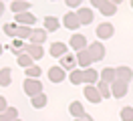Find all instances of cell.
Returning <instances> with one entry per match:
<instances>
[{"label": "cell", "mask_w": 133, "mask_h": 121, "mask_svg": "<svg viewBox=\"0 0 133 121\" xmlns=\"http://www.w3.org/2000/svg\"><path fill=\"white\" fill-rule=\"evenodd\" d=\"M22 91H24L30 99L36 97V95H41V93H44V91H42V83L38 79H24V83H22Z\"/></svg>", "instance_id": "cell-1"}, {"label": "cell", "mask_w": 133, "mask_h": 121, "mask_svg": "<svg viewBox=\"0 0 133 121\" xmlns=\"http://www.w3.org/2000/svg\"><path fill=\"white\" fill-rule=\"evenodd\" d=\"M87 53L91 55L93 63H99V61H103V56H105V44L101 40H95L91 44H87Z\"/></svg>", "instance_id": "cell-2"}, {"label": "cell", "mask_w": 133, "mask_h": 121, "mask_svg": "<svg viewBox=\"0 0 133 121\" xmlns=\"http://www.w3.org/2000/svg\"><path fill=\"white\" fill-rule=\"evenodd\" d=\"M30 44H38V47H42V42H46V30L44 28H32V32H30Z\"/></svg>", "instance_id": "cell-11"}, {"label": "cell", "mask_w": 133, "mask_h": 121, "mask_svg": "<svg viewBox=\"0 0 133 121\" xmlns=\"http://www.w3.org/2000/svg\"><path fill=\"white\" fill-rule=\"evenodd\" d=\"M109 87H111V97H115V99H123V97L127 95V83L113 81Z\"/></svg>", "instance_id": "cell-7"}, {"label": "cell", "mask_w": 133, "mask_h": 121, "mask_svg": "<svg viewBox=\"0 0 133 121\" xmlns=\"http://www.w3.org/2000/svg\"><path fill=\"white\" fill-rule=\"evenodd\" d=\"M77 65L81 67V71H85V69H89L91 67V63H93V59H91V55L87 53V48L85 50H81V53H77Z\"/></svg>", "instance_id": "cell-13"}, {"label": "cell", "mask_w": 133, "mask_h": 121, "mask_svg": "<svg viewBox=\"0 0 133 121\" xmlns=\"http://www.w3.org/2000/svg\"><path fill=\"white\" fill-rule=\"evenodd\" d=\"M91 4L95 8H99V12L103 16H113L117 12V2H111V0H107V2L105 0H93Z\"/></svg>", "instance_id": "cell-3"}, {"label": "cell", "mask_w": 133, "mask_h": 121, "mask_svg": "<svg viewBox=\"0 0 133 121\" xmlns=\"http://www.w3.org/2000/svg\"><path fill=\"white\" fill-rule=\"evenodd\" d=\"M4 14V2H2V0H0V16Z\"/></svg>", "instance_id": "cell-35"}, {"label": "cell", "mask_w": 133, "mask_h": 121, "mask_svg": "<svg viewBox=\"0 0 133 121\" xmlns=\"http://www.w3.org/2000/svg\"><path fill=\"white\" fill-rule=\"evenodd\" d=\"M61 69L63 71H73V69H77V59H75V55H71V53H66V55H63L61 59Z\"/></svg>", "instance_id": "cell-10"}, {"label": "cell", "mask_w": 133, "mask_h": 121, "mask_svg": "<svg viewBox=\"0 0 133 121\" xmlns=\"http://www.w3.org/2000/svg\"><path fill=\"white\" fill-rule=\"evenodd\" d=\"M119 117L121 121H133V107H123L119 111Z\"/></svg>", "instance_id": "cell-30"}, {"label": "cell", "mask_w": 133, "mask_h": 121, "mask_svg": "<svg viewBox=\"0 0 133 121\" xmlns=\"http://www.w3.org/2000/svg\"><path fill=\"white\" fill-rule=\"evenodd\" d=\"M95 87H97V91H99L101 99H109V97H111V87H109L107 83H101V81H99Z\"/></svg>", "instance_id": "cell-29"}, {"label": "cell", "mask_w": 133, "mask_h": 121, "mask_svg": "<svg viewBox=\"0 0 133 121\" xmlns=\"http://www.w3.org/2000/svg\"><path fill=\"white\" fill-rule=\"evenodd\" d=\"M10 83H12V69L2 67L0 69V87H10Z\"/></svg>", "instance_id": "cell-20"}, {"label": "cell", "mask_w": 133, "mask_h": 121, "mask_svg": "<svg viewBox=\"0 0 133 121\" xmlns=\"http://www.w3.org/2000/svg\"><path fill=\"white\" fill-rule=\"evenodd\" d=\"M87 44H89V42H87V36H85V34H73V36H71V40H69V47L73 48L75 53L85 50V48H87Z\"/></svg>", "instance_id": "cell-4"}, {"label": "cell", "mask_w": 133, "mask_h": 121, "mask_svg": "<svg viewBox=\"0 0 133 121\" xmlns=\"http://www.w3.org/2000/svg\"><path fill=\"white\" fill-rule=\"evenodd\" d=\"M115 79L121 81V83H129L133 79V71L129 67H117L115 69Z\"/></svg>", "instance_id": "cell-12"}, {"label": "cell", "mask_w": 133, "mask_h": 121, "mask_svg": "<svg viewBox=\"0 0 133 121\" xmlns=\"http://www.w3.org/2000/svg\"><path fill=\"white\" fill-rule=\"evenodd\" d=\"M63 24H65V28H69V30H75V28L81 26L79 20H77V14H75V12H66V14L63 16Z\"/></svg>", "instance_id": "cell-17"}, {"label": "cell", "mask_w": 133, "mask_h": 121, "mask_svg": "<svg viewBox=\"0 0 133 121\" xmlns=\"http://www.w3.org/2000/svg\"><path fill=\"white\" fill-rule=\"evenodd\" d=\"M2 53H4V44L0 42V55H2Z\"/></svg>", "instance_id": "cell-36"}, {"label": "cell", "mask_w": 133, "mask_h": 121, "mask_svg": "<svg viewBox=\"0 0 133 121\" xmlns=\"http://www.w3.org/2000/svg\"><path fill=\"white\" fill-rule=\"evenodd\" d=\"M14 121H20V119H14Z\"/></svg>", "instance_id": "cell-38"}, {"label": "cell", "mask_w": 133, "mask_h": 121, "mask_svg": "<svg viewBox=\"0 0 133 121\" xmlns=\"http://www.w3.org/2000/svg\"><path fill=\"white\" fill-rule=\"evenodd\" d=\"M66 77L71 81V85H81V83H83V71H81V69H73Z\"/></svg>", "instance_id": "cell-27"}, {"label": "cell", "mask_w": 133, "mask_h": 121, "mask_svg": "<svg viewBox=\"0 0 133 121\" xmlns=\"http://www.w3.org/2000/svg\"><path fill=\"white\" fill-rule=\"evenodd\" d=\"M75 14H77V20H79V24H81V26H85V24H91V22H93V10H91V8L81 6V8L75 12Z\"/></svg>", "instance_id": "cell-5"}, {"label": "cell", "mask_w": 133, "mask_h": 121, "mask_svg": "<svg viewBox=\"0 0 133 121\" xmlns=\"http://www.w3.org/2000/svg\"><path fill=\"white\" fill-rule=\"evenodd\" d=\"M30 103H32L34 109H44L46 103H49V97H46V93H41V95L32 97V99H30Z\"/></svg>", "instance_id": "cell-25"}, {"label": "cell", "mask_w": 133, "mask_h": 121, "mask_svg": "<svg viewBox=\"0 0 133 121\" xmlns=\"http://www.w3.org/2000/svg\"><path fill=\"white\" fill-rule=\"evenodd\" d=\"M97 36H99L101 40H105V39H111L113 36V32H115V26L111 22H101L99 26H97Z\"/></svg>", "instance_id": "cell-8"}, {"label": "cell", "mask_w": 133, "mask_h": 121, "mask_svg": "<svg viewBox=\"0 0 133 121\" xmlns=\"http://www.w3.org/2000/svg\"><path fill=\"white\" fill-rule=\"evenodd\" d=\"M58 26H61V22H58L57 16H46V18L42 20V28L46 30V34H49V32L58 30Z\"/></svg>", "instance_id": "cell-16"}, {"label": "cell", "mask_w": 133, "mask_h": 121, "mask_svg": "<svg viewBox=\"0 0 133 121\" xmlns=\"http://www.w3.org/2000/svg\"><path fill=\"white\" fill-rule=\"evenodd\" d=\"M83 95H85V99H87V101H91L93 105L101 103V95H99V91H97V87H95V85H85Z\"/></svg>", "instance_id": "cell-9"}, {"label": "cell", "mask_w": 133, "mask_h": 121, "mask_svg": "<svg viewBox=\"0 0 133 121\" xmlns=\"http://www.w3.org/2000/svg\"><path fill=\"white\" fill-rule=\"evenodd\" d=\"M26 55L30 56L32 61H38V59H42L44 50H42V47H38V44H26Z\"/></svg>", "instance_id": "cell-22"}, {"label": "cell", "mask_w": 133, "mask_h": 121, "mask_svg": "<svg viewBox=\"0 0 133 121\" xmlns=\"http://www.w3.org/2000/svg\"><path fill=\"white\" fill-rule=\"evenodd\" d=\"M28 8H30V2H24V0H14V2L10 4V10H12L14 14H22V12H28Z\"/></svg>", "instance_id": "cell-23"}, {"label": "cell", "mask_w": 133, "mask_h": 121, "mask_svg": "<svg viewBox=\"0 0 133 121\" xmlns=\"http://www.w3.org/2000/svg\"><path fill=\"white\" fill-rule=\"evenodd\" d=\"M75 121H95V119H93L91 115H85V117H81V119H75Z\"/></svg>", "instance_id": "cell-34"}, {"label": "cell", "mask_w": 133, "mask_h": 121, "mask_svg": "<svg viewBox=\"0 0 133 121\" xmlns=\"http://www.w3.org/2000/svg\"><path fill=\"white\" fill-rule=\"evenodd\" d=\"M18 119V109L16 107H8L6 111L0 113V121H14Z\"/></svg>", "instance_id": "cell-26"}, {"label": "cell", "mask_w": 133, "mask_h": 121, "mask_svg": "<svg viewBox=\"0 0 133 121\" xmlns=\"http://www.w3.org/2000/svg\"><path fill=\"white\" fill-rule=\"evenodd\" d=\"M69 113H71V115H73L75 119H81V117H85V115H87L85 107L79 103V101H73V103L69 105Z\"/></svg>", "instance_id": "cell-19"}, {"label": "cell", "mask_w": 133, "mask_h": 121, "mask_svg": "<svg viewBox=\"0 0 133 121\" xmlns=\"http://www.w3.org/2000/svg\"><path fill=\"white\" fill-rule=\"evenodd\" d=\"M66 6H69V8H77V10H79V8H81V0H66Z\"/></svg>", "instance_id": "cell-32"}, {"label": "cell", "mask_w": 133, "mask_h": 121, "mask_svg": "<svg viewBox=\"0 0 133 121\" xmlns=\"http://www.w3.org/2000/svg\"><path fill=\"white\" fill-rule=\"evenodd\" d=\"M50 56H55V59H61L63 55H66V44L65 42H61V40H57V42H52L50 44Z\"/></svg>", "instance_id": "cell-18"}, {"label": "cell", "mask_w": 133, "mask_h": 121, "mask_svg": "<svg viewBox=\"0 0 133 121\" xmlns=\"http://www.w3.org/2000/svg\"><path fill=\"white\" fill-rule=\"evenodd\" d=\"M6 109H8V103H6V99H4V97L0 95V113L6 111Z\"/></svg>", "instance_id": "cell-33"}, {"label": "cell", "mask_w": 133, "mask_h": 121, "mask_svg": "<svg viewBox=\"0 0 133 121\" xmlns=\"http://www.w3.org/2000/svg\"><path fill=\"white\" fill-rule=\"evenodd\" d=\"M14 24H18V26H34V24H36V16L30 14V12L16 14L14 16Z\"/></svg>", "instance_id": "cell-6"}, {"label": "cell", "mask_w": 133, "mask_h": 121, "mask_svg": "<svg viewBox=\"0 0 133 121\" xmlns=\"http://www.w3.org/2000/svg\"><path fill=\"white\" fill-rule=\"evenodd\" d=\"M83 83L85 85H97V83H99V73L95 71L93 67L85 69L83 71Z\"/></svg>", "instance_id": "cell-14"}, {"label": "cell", "mask_w": 133, "mask_h": 121, "mask_svg": "<svg viewBox=\"0 0 133 121\" xmlns=\"http://www.w3.org/2000/svg\"><path fill=\"white\" fill-rule=\"evenodd\" d=\"M49 79L50 83H63L66 79V73L61 69V67H50L49 69Z\"/></svg>", "instance_id": "cell-15"}, {"label": "cell", "mask_w": 133, "mask_h": 121, "mask_svg": "<svg viewBox=\"0 0 133 121\" xmlns=\"http://www.w3.org/2000/svg\"><path fill=\"white\" fill-rule=\"evenodd\" d=\"M16 63H18V67H22V69H28V67H32V65H34V61H32V59H30L28 55H26V53H22V55H18Z\"/></svg>", "instance_id": "cell-28"}, {"label": "cell", "mask_w": 133, "mask_h": 121, "mask_svg": "<svg viewBox=\"0 0 133 121\" xmlns=\"http://www.w3.org/2000/svg\"><path fill=\"white\" fill-rule=\"evenodd\" d=\"M131 8H133V2H131Z\"/></svg>", "instance_id": "cell-37"}, {"label": "cell", "mask_w": 133, "mask_h": 121, "mask_svg": "<svg viewBox=\"0 0 133 121\" xmlns=\"http://www.w3.org/2000/svg\"><path fill=\"white\" fill-rule=\"evenodd\" d=\"M8 48L14 53V55H22V53H26V44H24V40H20V39H14L12 42L8 44Z\"/></svg>", "instance_id": "cell-24"}, {"label": "cell", "mask_w": 133, "mask_h": 121, "mask_svg": "<svg viewBox=\"0 0 133 121\" xmlns=\"http://www.w3.org/2000/svg\"><path fill=\"white\" fill-rule=\"evenodd\" d=\"M99 79H101V83H107V85H111L113 81H117V79H115V69L105 67V69L99 73Z\"/></svg>", "instance_id": "cell-21"}, {"label": "cell", "mask_w": 133, "mask_h": 121, "mask_svg": "<svg viewBox=\"0 0 133 121\" xmlns=\"http://www.w3.org/2000/svg\"><path fill=\"white\" fill-rule=\"evenodd\" d=\"M41 67H36V65H32V67H28L26 69V79H36V77H41Z\"/></svg>", "instance_id": "cell-31"}]
</instances>
